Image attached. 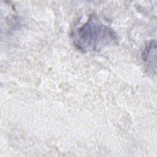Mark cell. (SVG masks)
Returning <instances> with one entry per match:
<instances>
[{
  "mask_svg": "<svg viewBox=\"0 0 157 157\" xmlns=\"http://www.w3.org/2000/svg\"><path fill=\"white\" fill-rule=\"evenodd\" d=\"M156 41H150L145 47L143 53L142 58L151 69L156 70Z\"/></svg>",
  "mask_w": 157,
  "mask_h": 157,
  "instance_id": "cell-2",
  "label": "cell"
},
{
  "mask_svg": "<svg viewBox=\"0 0 157 157\" xmlns=\"http://www.w3.org/2000/svg\"><path fill=\"white\" fill-rule=\"evenodd\" d=\"M72 39L74 45L85 52L113 44L117 37L110 28L103 25L96 15H92L85 23L73 31Z\"/></svg>",
  "mask_w": 157,
  "mask_h": 157,
  "instance_id": "cell-1",
  "label": "cell"
}]
</instances>
